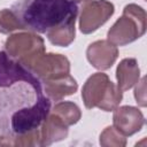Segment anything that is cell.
I'll return each instance as SVG.
<instances>
[{
  "mask_svg": "<svg viewBox=\"0 0 147 147\" xmlns=\"http://www.w3.org/2000/svg\"><path fill=\"white\" fill-rule=\"evenodd\" d=\"M10 10L23 30L47 33L64 23L76 21L78 7L75 0H18Z\"/></svg>",
  "mask_w": 147,
  "mask_h": 147,
  "instance_id": "6da1fadb",
  "label": "cell"
},
{
  "mask_svg": "<svg viewBox=\"0 0 147 147\" xmlns=\"http://www.w3.org/2000/svg\"><path fill=\"white\" fill-rule=\"evenodd\" d=\"M82 98L88 109L99 107L105 111H110L121 102L122 91L109 80L106 74L98 72L86 80Z\"/></svg>",
  "mask_w": 147,
  "mask_h": 147,
  "instance_id": "7a4b0ae2",
  "label": "cell"
},
{
  "mask_svg": "<svg viewBox=\"0 0 147 147\" xmlns=\"http://www.w3.org/2000/svg\"><path fill=\"white\" fill-rule=\"evenodd\" d=\"M146 30L145 10L134 5H127L124 8L123 16L108 31V41L113 45L124 46L140 38Z\"/></svg>",
  "mask_w": 147,
  "mask_h": 147,
  "instance_id": "3957f363",
  "label": "cell"
},
{
  "mask_svg": "<svg viewBox=\"0 0 147 147\" xmlns=\"http://www.w3.org/2000/svg\"><path fill=\"white\" fill-rule=\"evenodd\" d=\"M51 109V100L44 95L37 98L33 105L17 109L10 117L11 133L17 137L37 130L47 118Z\"/></svg>",
  "mask_w": 147,
  "mask_h": 147,
  "instance_id": "277c9868",
  "label": "cell"
},
{
  "mask_svg": "<svg viewBox=\"0 0 147 147\" xmlns=\"http://www.w3.org/2000/svg\"><path fill=\"white\" fill-rule=\"evenodd\" d=\"M6 53L17 59L28 69L45 51L44 40L34 33H17L10 36L5 45Z\"/></svg>",
  "mask_w": 147,
  "mask_h": 147,
  "instance_id": "5b68a950",
  "label": "cell"
},
{
  "mask_svg": "<svg viewBox=\"0 0 147 147\" xmlns=\"http://www.w3.org/2000/svg\"><path fill=\"white\" fill-rule=\"evenodd\" d=\"M20 82L28 83L38 95H42L39 78L20 61H14L5 51L0 52V87H9Z\"/></svg>",
  "mask_w": 147,
  "mask_h": 147,
  "instance_id": "8992f818",
  "label": "cell"
},
{
  "mask_svg": "<svg viewBox=\"0 0 147 147\" xmlns=\"http://www.w3.org/2000/svg\"><path fill=\"white\" fill-rule=\"evenodd\" d=\"M114 13V5L107 0H85L79 18L80 31L85 34L94 32Z\"/></svg>",
  "mask_w": 147,
  "mask_h": 147,
  "instance_id": "52a82bcc",
  "label": "cell"
},
{
  "mask_svg": "<svg viewBox=\"0 0 147 147\" xmlns=\"http://www.w3.org/2000/svg\"><path fill=\"white\" fill-rule=\"evenodd\" d=\"M29 70L37 77L47 80L69 75L70 63L60 54H41L31 64Z\"/></svg>",
  "mask_w": 147,
  "mask_h": 147,
  "instance_id": "ba28073f",
  "label": "cell"
},
{
  "mask_svg": "<svg viewBox=\"0 0 147 147\" xmlns=\"http://www.w3.org/2000/svg\"><path fill=\"white\" fill-rule=\"evenodd\" d=\"M86 55L87 60L94 68L99 70H106L110 68L117 59L118 51L111 42L99 40L88 46Z\"/></svg>",
  "mask_w": 147,
  "mask_h": 147,
  "instance_id": "9c48e42d",
  "label": "cell"
},
{
  "mask_svg": "<svg viewBox=\"0 0 147 147\" xmlns=\"http://www.w3.org/2000/svg\"><path fill=\"white\" fill-rule=\"evenodd\" d=\"M145 123L141 111L134 107L124 106L114 111V126L124 136H131L139 131Z\"/></svg>",
  "mask_w": 147,
  "mask_h": 147,
  "instance_id": "30bf717a",
  "label": "cell"
},
{
  "mask_svg": "<svg viewBox=\"0 0 147 147\" xmlns=\"http://www.w3.org/2000/svg\"><path fill=\"white\" fill-rule=\"evenodd\" d=\"M45 82V92L49 100L59 101L65 95H70L77 91V82L70 76H61Z\"/></svg>",
  "mask_w": 147,
  "mask_h": 147,
  "instance_id": "8fae6325",
  "label": "cell"
},
{
  "mask_svg": "<svg viewBox=\"0 0 147 147\" xmlns=\"http://www.w3.org/2000/svg\"><path fill=\"white\" fill-rule=\"evenodd\" d=\"M68 134L67 124L55 114H52L44 121L40 134V145H49L53 141L61 140Z\"/></svg>",
  "mask_w": 147,
  "mask_h": 147,
  "instance_id": "7c38bea8",
  "label": "cell"
},
{
  "mask_svg": "<svg viewBox=\"0 0 147 147\" xmlns=\"http://www.w3.org/2000/svg\"><path fill=\"white\" fill-rule=\"evenodd\" d=\"M139 67L136 59H124L117 67L116 78L118 82V88L124 92L131 88L139 80Z\"/></svg>",
  "mask_w": 147,
  "mask_h": 147,
  "instance_id": "4fadbf2b",
  "label": "cell"
},
{
  "mask_svg": "<svg viewBox=\"0 0 147 147\" xmlns=\"http://www.w3.org/2000/svg\"><path fill=\"white\" fill-rule=\"evenodd\" d=\"M53 114L57 115L67 125L75 124L80 118V110L78 106L69 101H62L55 105Z\"/></svg>",
  "mask_w": 147,
  "mask_h": 147,
  "instance_id": "5bb4252c",
  "label": "cell"
},
{
  "mask_svg": "<svg viewBox=\"0 0 147 147\" xmlns=\"http://www.w3.org/2000/svg\"><path fill=\"white\" fill-rule=\"evenodd\" d=\"M14 30H23L16 15L9 9H2L0 11V32L9 33Z\"/></svg>",
  "mask_w": 147,
  "mask_h": 147,
  "instance_id": "9a60e30c",
  "label": "cell"
},
{
  "mask_svg": "<svg viewBox=\"0 0 147 147\" xmlns=\"http://www.w3.org/2000/svg\"><path fill=\"white\" fill-rule=\"evenodd\" d=\"M140 83H141V90L139 88V86H137L136 91H134V96H136L137 102L140 106L145 107L146 106V102H145L146 101V99H145V78H142Z\"/></svg>",
  "mask_w": 147,
  "mask_h": 147,
  "instance_id": "2e32d148",
  "label": "cell"
},
{
  "mask_svg": "<svg viewBox=\"0 0 147 147\" xmlns=\"http://www.w3.org/2000/svg\"><path fill=\"white\" fill-rule=\"evenodd\" d=\"M76 2H79V1H85V0H75Z\"/></svg>",
  "mask_w": 147,
  "mask_h": 147,
  "instance_id": "e0dca14e",
  "label": "cell"
}]
</instances>
